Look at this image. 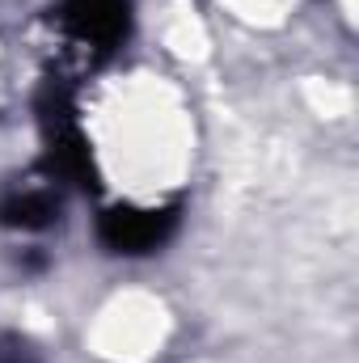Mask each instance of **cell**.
Masks as SVG:
<instances>
[{"label":"cell","instance_id":"6da1fadb","mask_svg":"<svg viewBox=\"0 0 359 363\" xmlns=\"http://www.w3.org/2000/svg\"><path fill=\"white\" fill-rule=\"evenodd\" d=\"M38 127H43V174L64 186H97V161L93 144L81 127L77 97L68 85H47L38 97Z\"/></svg>","mask_w":359,"mask_h":363},{"label":"cell","instance_id":"7a4b0ae2","mask_svg":"<svg viewBox=\"0 0 359 363\" xmlns=\"http://www.w3.org/2000/svg\"><path fill=\"white\" fill-rule=\"evenodd\" d=\"M55 21L89 64H101L131 38V0H60Z\"/></svg>","mask_w":359,"mask_h":363},{"label":"cell","instance_id":"3957f363","mask_svg":"<svg viewBox=\"0 0 359 363\" xmlns=\"http://www.w3.org/2000/svg\"><path fill=\"white\" fill-rule=\"evenodd\" d=\"M174 233H178V207L170 203L161 207L157 203H110L97 216V241L123 258L157 254Z\"/></svg>","mask_w":359,"mask_h":363},{"label":"cell","instance_id":"277c9868","mask_svg":"<svg viewBox=\"0 0 359 363\" xmlns=\"http://www.w3.org/2000/svg\"><path fill=\"white\" fill-rule=\"evenodd\" d=\"M60 220V186L43 178L38 182H21L13 190H4L0 199V224L17 228V233H43Z\"/></svg>","mask_w":359,"mask_h":363},{"label":"cell","instance_id":"5b68a950","mask_svg":"<svg viewBox=\"0 0 359 363\" xmlns=\"http://www.w3.org/2000/svg\"><path fill=\"white\" fill-rule=\"evenodd\" d=\"M0 363H34V355L26 347H9V351H0Z\"/></svg>","mask_w":359,"mask_h":363}]
</instances>
